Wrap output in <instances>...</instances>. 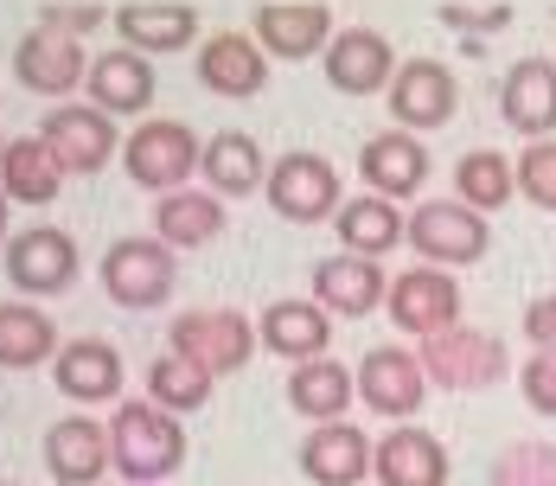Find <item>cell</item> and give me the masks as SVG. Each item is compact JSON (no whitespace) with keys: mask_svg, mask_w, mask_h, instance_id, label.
Returning <instances> with one entry per match:
<instances>
[{"mask_svg":"<svg viewBox=\"0 0 556 486\" xmlns=\"http://www.w3.org/2000/svg\"><path fill=\"white\" fill-rule=\"evenodd\" d=\"M167 352L205 365L212 378H230V372H243L250 352H256V321L237 314V308H186V314H173V326H167Z\"/></svg>","mask_w":556,"mask_h":486,"instance_id":"5","label":"cell"},{"mask_svg":"<svg viewBox=\"0 0 556 486\" xmlns=\"http://www.w3.org/2000/svg\"><path fill=\"white\" fill-rule=\"evenodd\" d=\"M199 179H205V192H218V199H243V192L269 186V161H263L256 135L218 128V135L205 141V154H199Z\"/></svg>","mask_w":556,"mask_h":486,"instance_id":"27","label":"cell"},{"mask_svg":"<svg viewBox=\"0 0 556 486\" xmlns=\"http://www.w3.org/2000/svg\"><path fill=\"white\" fill-rule=\"evenodd\" d=\"M110 13L97 7V0H46L39 7V26L46 33H64V39H84V33H97Z\"/></svg>","mask_w":556,"mask_h":486,"instance_id":"37","label":"cell"},{"mask_svg":"<svg viewBox=\"0 0 556 486\" xmlns=\"http://www.w3.org/2000/svg\"><path fill=\"white\" fill-rule=\"evenodd\" d=\"M224 230V199L218 192H199V186H179L154 205V237L167 250H199Z\"/></svg>","mask_w":556,"mask_h":486,"instance_id":"30","label":"cell"},{"mask_svg":"<svg viewBox=\"0 0 556 486\" xmlns=\"http://www.w3.org/2000/svg\"><path fill=\"white\" fill-rule=\"evenodd\" d=\"M39 141L58 154L64 179L71 173H103L122 154V135H115V115H103L97 103H58L39 122Z\"/></svg>","mask_w":556,"mask_h":486,"instance_id":"11","label":"cell"},{"mask_svg":"<svg viewBox=\"0 0 556 486\" xmlns=\"http://www.w3.org/2000/svg\"><path fill=\"white\" fill-rule=\"evenodd\" d=\"M320 64H327V84L339 97H378V90H390L403 58L390 52V39L378 26H339L333 46L320 52Z\"/></svg>","mask_w":556,"mask_h":486,"instance_id":"14","label":"cell"},{"mask_svg":"<svg viewBox=\"0 0 556 486\" xmlns=\"http://www.w3.org/2000/svg\"><path fill=\"white\" fill-rule=\"evenodd\" d=\"M7 282L20 288V295H64L71 282H77V237L71 230H58V224H26V230H13L7 237Z\"/></svg>","mask_w":556,"mask_h":486,"instance_id":"10","label":"cell"},{"mask_svg":"<svg viewBox=\"0 0 556 486\" xmlns=\"http://www.w3.org/2000/svg\"><path fill=\"white\" fill-rule=\"evenodd\" d=\"M212 372L205 365H192V359H179V352H167V359H154L148 365V403H161V410H205L212 403Z\"/></svg>","mask_w":556,"mask_h":486,"instance_id":"34","label":"cell"},{"mask_svg":"<svg viewBox=\"0 0 556 486\" xmlns=\"http://www.w3.org/2000/svg\"><path fill=\"white\" fill-rule=\"evenodd\" d=\"M97 275H103V295L115 308L148 314V308H167V295L179 288V257L161 237H115Z\"/></svg>","mask_w":556,"mask_h":486,"instance_id":"4","label":"cell"},{"mask_svg":"<svg viewBox=\"0 0 556 486\" xmlns=\"http://www.w3.org/2000/svg\"><path fill=\"white\" fill-rule=\"evenodd\" d=\"M518 326H525V346L531 352H556V295H538Z\"/></svg>","mask_w":556,"mask_h":486,"instance_id":"39","label":"cell"},{"mask_svg":"<svg viewBox=\"0 0 556 486\" xmlns=\"http://www.w3.org/2000/svg\"><path fill=\"white\" fill-rule=\"evenodd\" d=\"M199 84L212 97H230V103H250L263 84H269V52L250 39V33H212L199 46Z\"/></svg>","mask_w":556,"mask_h":486,"instance_id":"21","label":"cell"},{"mask_svg":"<svg viewBox=\"0 0 556 486\" xmlns=\"http://www.w3.org/2000/svg\"><path fill=\"white\" fill-rule=\"evenodd\" d=\"M250 33H256V46L269 58H314L333 46V13H327V0H256V13H250Z\"/></svg>","mask_w":556,"mask_h":486,"instance_id":"13","label":"cell"},{"mask_svg":"<svg viewBox=\"0 0 556 486\" xmlns=\"http://www.w3.org/2000/svg\"><path fill=\"white\" fill-rule=\"evenodd\" d=\"M7 205H13V199H7V192H0V244H7Z\"/></svg>","mask_w":556,"mask_h":486,"instance_id":"41","label":"cell"},{"mask_svg":"<svg viewBox=\"0 0 556 486\" xmlns=\"http://www.w3.org/2000/svg\"><path fill=\"white\" fill-rule=\"evenodd\" d=\"M352 378H358L365 410H371V416H390V423H409V416L422 410V397H429L422 359H416L409 346H371Z\"/></svg>","mask_w":556,"mask_h":486,"instance_id":"12","label":"cell"},{"mask_svg":"<svg viewBox=\"0 0 556 486\" xmlns=\"http://www.w3.org/2000/svg\"><path fill=\"white\" fill-rule=\"evenodd\" d=\"M500 115H505V128H518L525 141H551L556 135V64L551 58H518L505 71Z\"/></svg>","mask_w":556,"mask_h":486,"instance_id":"17","label":"cell"},{"mask_svg":"<svg viewBox=\"0 0 556 486\" xmlns=\"http://www.w3.org/2000/svg\"><path fill=\"white\" fill-rule=\"evenodd\" d=\"M0 154H7V135H0Z\"/></svg>","mask_w":556,"mask_h":486,"instance_id":"42","label":"cell"},{"mask_svg":"<svg viewBox=\"0 0 556 486\" xmlns=\"http://www.w3.org/2000/svg\"><path fill=\"white\" fill-rule=\"evenodd\" d=\"M52 378L71 403H115L128 372H122V352H115L110 339L90 333V339H64V346H58Z\"/></svg>","mask_w":556,"mask_h":486,"instance_id":"23","label":"cell"},{"mask_svg":"<svg viewBox=\"0 0 556 486\" xmlns=\"http://www.w3.org/2000/svg\"><path fill=\"white\" fill-rule=\"evenodd\" d=\"M511 192H518V173H511V161H505L500 148H473V154L454 161V199H460V205L500 212Z\"/></svg>","mask_w":556,"mask_h":486,"instance_id":"33","label":"cell"},{"mask_svg":"<svg viewBox=\"0 0 556 486\" xmlns=\"http://www.w3.org/2000/svg\"><path fill=\"white\" fill-rule=\"evenodd\" d=\"M416 359H422V378L442 384V390H493L511 372V352H505L500 333L467 326V321L435 333V339H422Z\"/></svg>","mask_w":556,"mask_h":486,"instance_id":"3","label":"cell"},{"mask_svg":"<svg viewBox=\"0 0 556 486\" xmlns=\"http://www.w3.org/2000/svg\"><path fill=\"white\" fill-rule=\"evenodd\" d=\"M518 390H525V403L538 416H556V352H531L518 365Z\"/></svg>","mask_w":556,"mask_h":486,"instance_id":"38","label":"cell"},{"mask_svg":"<svg viewBox=\"0 0 556 486\" xmlns=\"http://www.w3.org/2000/svg\"><path fill=\"white\" fill-rule=\"evenodd\" d=\"M551 64H556V58H551Z\"/></svg>","mask_w":556,"mask_h":486,"instance_id":"44","label":"cell"},{"mask_svg":"<svg viewBox=\"0 0 556 486\" xmlns=\"http://www.w3.org/2000/svg\"><path fill=\"white\" fill-rule=\"evenodd\" d=\"M511 173H518V192H525L538 212H556V135L551 141H531Z\"/></svg>","mask_w":556,"mask_h":486,"instance_id":"36","label":"cell"},{"mask_svg":"<svg viewBox=\"0 0 556 486\" xmlns=\"http://www.w3.org/2000/svg\"><path fill=\"white\" fill-rule=\"evenodd\" d=\"M110 20L122 33V46L141 58L186 52L199 39V7H186V0H128V7H115Z\"/></svg>","mask_w":556,"mask_h":486,"instance_id":"22","label":"cell"},{"mask_svg":"<svg viewBox=\"0 0 556 486\" xmlns=\"http://www.w3.org/2000/svg\"><path fill=\"white\" fill-rule=\"evenodd\" d=\"M384 314H390L396 333H409V339L422 346V339H435V333H447V326H460V282H454V270L416 263V270L390 275Z\"/></svg>","mask_w":556,"mask_h":486,"instance_id":"9","label":"cell"},{"mask_svg":"<svg viewBox=\"0 0 556 486\" xmlns=\"http://www.w3.org/2000/svg\"><path fill=\"white\" fill-rule=\"evenodd\" d=\"M403 244L429 270H473L493 250V224H486V212H473L460 199H422L403 224Z\"/></svg>","mask_w":556,"mask_h":486,"instance_id":"2","label":"cell"},{"mask_svg":"<svg viewBox=\"0 0 556 486\" xmlns=\"http://www.w3.org/2000/svg\"><path fill=\"white\" fill-rule=\"evenodd\" d=\"M358 173H365V192H378V199H409V192L429 186V148H422V135H409V128H384V135H371V141L358 148Z\"/></svg>","mask_w":556,"mask_h":486,"instance_id":"20","label":"cell"},{"mask_svg":"<svg viewBox=\"0 0 556 486\" xmlns=\"http://www.w3.org/2000/svg\"><path fill=\"white\" fill-rule=\"evenodd\" d=\"M378 486H447V448L422 423H396L390 435H378V461H371Z\"/></svg>","mask_w":556,"mask_h":486,"instance_id":"24","label":"cell"},{"mask_svg":"<svg viewBox=\"0 0 556 486\" xmlns=\"http://www.w3.org/2000/svg\"><path fill=\"white\" fill-rule=\"evenodd\" d=\"M199 154H205V141L186 128V122H173V115H148L128 141H122V166H128V179L135 186H148V192H179L192 173H199Z\"/></svg>","mask_w":556,"mask_h":486,"instance_id":"6","label":"cell"},{"mask_svg":"<svg viewBox=\"0 0 556 486\" xmlns=\"http://www.w3.org/2000/svg\"><path fill=\"white\" fill-rule=\"evenodd\" d=\"M390 128H409V135H429V128H447L454 109H460V84L442 58H403L396 77L384 90Z\"/></svg>","mask_w":556,"mask_h":486,"instance_id":"8","label":"cell"},{"mask_svg":"<svg viewBox=\"0 0 556 486\" xmlns=\"http://www.w3.org/2000/svg\"><path fill=\"white\" fill-rule=\"evenodd\" d=\"M13 77H20L33 97H71V90L90 77V58H84V46H77V39L33 26V33L13 46Z\"/></svg>","mask_w":556,"mask_h":486,"instance_id":"18","label":"cell"},{"mask_svg":"<svg viewBox=\"0 0 556 486\" xmlns=\"http://www.w3.org/2000/svg\"><path fill=\"white\" fill-rule=\"evenodd\" d=\"M390 295V275L378 257H352V250H339V257H320L314 263V301L327 308V314H345V321H365V314H378Z\"/></svg>","mask_w":556,"mask_h":486,"instance_id":"15","label":"cell"},{"mask_svg":"<svg viewBox=\"0 0 556 486\" xmlns=\"http://www.w3.org/2000/svg\"><path fill=\"white\" fill-rule=\"evenodd\" d=\"M403 224L409 217L396 212V199H378V192H358V199H345L333 217L339 244L352 250V257H390L396 244H403Z\"/></svg>","mask_w":556,"mask_h":486,"instance_id":"31","label":"cell"},{"mask_svg":"<svg viewBox=\"0 0 556 486\" xmlns=\"http://www.w3.org/2000/svg\"><path fill=\"white\" fill-rule=\"evenodd\" d=\"M110 454H115V474L128 486H161L186 468V429L161 403L122 397L110 416Z\"/></svg>","mask_w":556,"mask_h":486,"instance_id":"1","label":"cell"},{"mask_svg":"<svg viewBox=\"0 0 556 486\" xmlns=\"http://www.w3.org/2000/svg\"><path fill=\"white\" fill-rule=\"evenodd\" d=\"M378 461V441L358 423H314L301 441V474L314 486H358Z\"/></svg>","mask_w":556,"mask_h":486,"instance_id":"16","label":"cell"},{"mask_svg":"<svg viewBox=\"0 0 556 486\" xmlns=\"http://www.w3.org/2000/svg\"><path fill=\"white\" fill-rule=\"evenodd\" d=\"M58 186H64V166H58V154L39 135L7 141V154H0V192L13 205H52Z\"/></svg>","mask_w":556,"mask_h":486,"instance_id":"29","label":"cell"},{"mask_svg":"<svg viewBox=\"0 0 556 486\" xmlns=\"http://www.w3.org/2000/svg\"><path fill=\"white\" fill-rule=\"evenodd\" d=\"M352 390H358V378H352L339 359H307V365L288 372V403H294V416H307V423H345Z\"/></svg>","mask_w":556,"mask_h":486,"instance_id":"28","label":"cell"},{"mask_svg":"<svg viewBox=\"0 0 556 486\" xmlns=\"http://www.w3.org/2000/svg\"><path fill=\"white\" fill-rule=\"evenodd\" d=\"M442 20H447V26H500L505 7H486V13H467V7H442Z\"/></svg>","mask_w":556,"mask_h":486,"instance_id":"40","label":"cell"},{"mask_svg":"<svg viewBox=\"0 0 556 486\" xmlns=\"http://www.w3.org/2000/svg\"><path fill=\"white\" fill-rule=\"evenodd\" d=\"M269 212L288 217V224H327L339 217L345 205V192H339V166L327 154H314V148H294V154H281L269 166Z\"/></svg>","mask_w":556,"mask_h":486,"instance_id":"7","label":"cell"},{"mask_svg":"<svg viewBox=\"0 0 556 486\" xmlns=\"http://www.w3.org/2000/svg\"><path fill=\"white\" fill-rule=\"evenodd\" d=\"M58 359V326L33 301H0V372H33Z\"/></svg>","mask_w":556,"mask_h":486,"instance_id":"32","label":"cell"},{"mask_svg":"<svg viewBox=\"0 0 556 486\" xmlns=\"http://www.w3.org/2000/svg\"><path fill=\"white\" fill-rule=\"evenodd\" d=\"M110 468H115L110 429L97 416H58L46 429V474L58 486H97Z\"/></svg>","mask_w":556,"mask_h":486,"instance_id":"19","label":"cell"},{"mask_svg":"<svg viewBox=\"0 0 556 486\" xmlns=\"http://www.w3.org/2000/svg\"><path fill=\"white\" fill-rule=\"evenodd\" d=\"M7 486H20V481H7Z\"/></svg>","mask_w":556,"mask_h":486,"instance_id":"43","label":"cell"},{"mask_svg":"<svg viewBox=\"0 0 556 486\" xmlns=\"http://www.w3.org/2000/svg\"><path fill=\"white\" fill-rule=\"evenodd\" d=\"M486 486H556V441H505L486 468Z\"/></svg>","mask_w":556,"mask_h":486,"instance_id":"35","label":"cell"},{"mask_svg":"<svg viewBox=\"0 0 556 486\" xmlns=\"http://www.w3.org/2000/svg\"><path fill=\"white\" fill-rule=\"evenodd\" d=\"M84 90H90V103L103 109V115H141V109L154 103V58L128 52V46L122 52H97Z\"/></svg>","mask_w":556,"mask_h":486,"instance_id":"26","label":"cell"},{"mask_svg":"<svg viewBox=\"0 0 556 486\" xmlns=\"http://www.w3.org/2000/svg\"><path fill=\"white\" fill-rule=\"evenodd\" d=\"M256 339L276 352V359H327V339H333V314L320 301H269L263 321H256Z\"/></svg>","mask_w":556,"mask_h":486,"instance_id":"25","label":"cell"}]
</instances>
